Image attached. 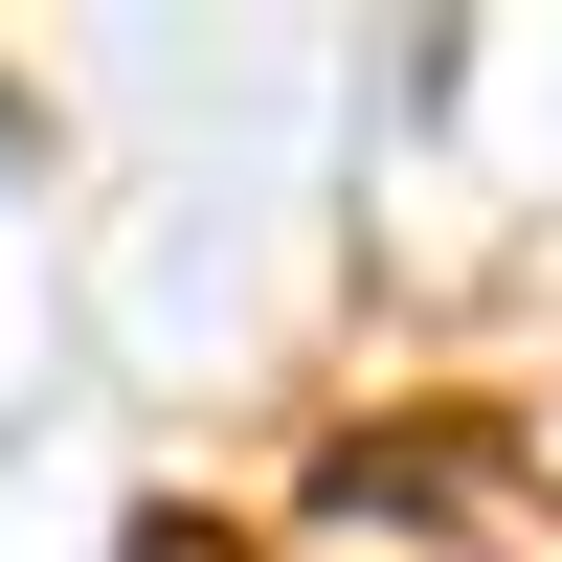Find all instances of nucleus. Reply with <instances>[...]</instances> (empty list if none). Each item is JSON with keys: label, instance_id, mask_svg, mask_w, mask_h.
<instances>
[{"label": "nucleus", "instance_id": "nucleus-1", "mask_svg": "<svg viewBox=\"0 0 562 562\" xmlns=\"http://www.w3.org/2000/svg\"><path fill=\"white\" fill-rule=\"evenodd\" d=\"M135 562H248V540H203V518H158V540H135Z\"/></svg>", "mask_w": 562, "mask_h": 562}, {"label": "nucleus", "instance_id": "nucleus-2", "mask_svg": "<svg viewBox=\"0 0 562 562\" xmlns=\"http://www.w3.org/2000/svg\"><path fill=\"white\" fill-rule=\"evenodd\" d=\"M518 562H562V540H518Z\"/></svg>", "mask_w": 562, "mask_h": 562}]
</instances>
